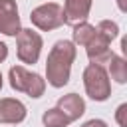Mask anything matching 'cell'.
Segmentation results:
<instances>
[{
	"label": "cell",
	"mask_w": 127,
	"mask_h": 127,
	"mask_svg": "<svg viewBox=\"0 0 127 127\" xmlns=\"http://www.w3.org/2000/svg\"><path fill=\"white\" fill-rule=\"evenodd\" d=\"M2 85H4V79H2V73H0V89H2Z\"/></svg>",
	"instance_id": "cell-19"
},
{
	"label": "cell",
	"mask_w": 127,
	"mask_h": 127,
	"mask_svg": "<svg viewBox=\"0 0 127 127\" xmlns=\"http://www.w3.org/2000/svg\"><path fill=\"white\" fill-rule=\"evenodd\" d=\"M77 48L69 40H60L48 54L46 60V79L52 87H64L69 81L71 64L75 62Z\"/></svg>",
	"instance_id": "cell-1"
},
{
	"label": "cell",
	"mask_w": 127,
	"mask_h": 127,
	"mask_svg": "<svg viewBox=\"0 0 127 127\" xmlns=\"http://www.w3.org/2000/svg\"><path fill=\"white\" fill-rule=\"evenodd\" d=\"M42 123H44L46 127H67L71 121H69L58 107H52V109L44 111V115H42Z\"/></svg>",
	"instance_id": "cell-13"
},
{
	"label": "cell",
	"mask_w": 127,
	"mask_h": 127,
	"mask_svg": "<svg viewBox=\"0 0 127 127\" xmlns=\"http://www.w3.org/2000/svg\"><path fill=\"white\" fill-rule=\"evenodd\" d=\"M6 58H8V46H6L4 42H0V64H2Z\"/></svg>",
	"instance_id": "cell-17"
},
{
	"label": "cell",
	"mask_w": 127,
	"mask_h": 127,
	"mask_svg": "<svg viewBox=\"0 0 127 127\" xmlns=\"http://www.w3.org/2000/svg\"><path fill=\"white\" fill-rule=\"evenodd\" d=\"M95 36V26L89 24V22H79L73 26V32H71V42L75 46H87L89 40Z\"/></svg>",
	"instance_id": "cell-12"
},
{
	"label": "cell",
	"mask_w": 127,
	"mask_h": 127,
	"mask_svg": "<svg viewBox=\"0 0 127 127\" xmlns=\"http://www.w3.org/2000/svg\"><path fill=\"white\" fill-rule=\"evenodd\" d=\"M42 46H44L42 36L38 32H34L32 28H22L16 34V48H18L16 54L22 64H36L40 58Z\"/></svg>",
	"instance_id": "cell-4"
},
{
	"label": "cell",
	"mask_w": 127,
	"mask_h": 127,
	"mask_svg": "<svg viewBox=\"0 0 127 127\" xmlns=\"http://www.w3.org/2000/svg\"><path fill=\"white\" fill-rule=\"evenodd\" d=\"M115 121L119 123V127H127V103H121L115 111Z\"/></svg>",
	"instance_id": "cell-15"
},
{
	"label": "cell",
	"mask_w": 127,
	"mask_h": 127,
	"mask_svg": "<svg viewBox=\"0 0 127 127\" xmlns=\"http://www.w3.org/2000/svg\"><path fill=\"white\" fill-rule=\"evenodd\" d=\"M95 32H97L101 38H105L107 42H113V40L119 36V26H117L115 22H111V20H101V22L95 26Z\"/></svg>",
	"instance_id": "cell-14"
},
{
	"label": "cell",
	"mask_w": 127,
	"mask_h": 127,
	"mask_svg": "<svg viewBox=\"0 0 127 127\" xmlns=\"http://www.w3.org/2000/svg\"><path fill=\"white\" fill-rule=\"evenodd\" d=\"M107 64H109L107 75H109L111 79H115L117 83H125V81H127V60H125L123 56L113 54Z\"/></svg>",
	"instance_id": "cell-11"
},
{
	"label": "cell",
	"mask_w": 127,
	"mask_h": 127,
	"mask_svg": "<svg viewBox=\"0 0 127 127\" xmlns=\"http://www.w3.org/2000/svg\"><path fill=\"white\" fill-rule=\"evenodd\" d=\"M83 87L93 101H105L111 95V81L107 69L97 64H87L83 69Z\"/></svg>",
	"instance_id": "cell-3"
},
{
	"label": "cell",
	"mask_w": 127,
	"mask_h": 127,
	"mask_svg": "<svg viewBox=\"0 0 127 127\" xmlns=\"http://www.w3.org/2000/svg\"><path fill=\"white\" fill-rule=\"evenodd\" d=\"M69 121H77L83 113H85V101L81 95L77 93H67V95H62L58 99V105H56Z\"/></svg>",
	"instance_id": "cell-10"
},
{
	"label": "cell",
	"mask_w": 127,
	"mask_h": 127,
	"mask_svg": "<svg viewBox=\"0 0 127 127\" xmlns=\"http://www.w3.org/2000/svg\"><path fill=\"white\" fill-rule=\"evenodd\" d=\"M22 30L16 0H0V34L14 36Z\"/></svg>",
	"instance_id": "cell-6"
},
{
	"label": "cell",
	"mask_w": 127,
	"mask_h": 127,
	"mask_svg": "<svg viewBox=\"0 0 127 127\" xmlns=\"http://www.w3.org/2000/svg\"><path fill=\"white\" fill-rule=\"evenodd\" d=\"M81 127H107V123H105L103 119H89V121H85Z\"/></svg>",
	"instance_id": "cell-16"
},
{
	"label": "cell",
	"mask_w": 127,
	"mask_h": 127,
	"mask_svg": "<svg viewBox=\"0 0 127 127\" xmlns=\"http://www.w3.org/2000/svg\"><path fill=\"white\" fill-rule=\"evenodd\" d=\"M8 79H10L12 89L22 91V93H26L34 99L42 97L44 91H46V79L40 73L26 69L24 65H12L10 71H8Z\"/></svg>",
	"instance_id": "cell-2"
},
{
	"label": "cell",
	"mask_w": 127,
	"mask_h": 127,
	"mask_svg": "<svg viewBox=\"0 0 127 127\" xmlns=\"http://www.w3.org/2000/svg\"><path fill=\"white\" fill-rule=\"evenodd\" d=\"M117 6L121 12H127V0H117Z\"/></svg>",
	"instance_id": "cell-18"
},
{
	"label": "cell",
	"mask_w": 127,
	"mask_h": 127,
	"mask_svg": "<svg viewBox=\"0 0 127 127\" xmlns=\"http://www.w3.org/2000/svg\"><path fill=\"white\" fill-rule=\"evenodd\" d=\"M62 10H64V24L75 26L79 22H87V16L91 12V0H65Z\"/></svg>",
	"instance_id": "cell-7"
},
{
	"label": "cell",
	"mask_w": 127,
	"mask_h": 127,
	"mask_svg": "<svg viewBox=\"0 0 127 127\" xmlns=\"http://www.w3.org/2000/svg\"><path fill=\"white\" fill-rule=\"evenodd\" d=\"M32 24L42 32H52L64 24V10L58 2H46L30 12Z\"/></svg>",
	"instance_id": "cell-5"
},
{
	"label": "cell",
	"mask_w": 127,
	"mask_h": 127,
	"mask_svg": "<svg viewBox=\"0 0 127 127\" xmlns=\"http://www.w3.org/2000/svg\"><path fill=\"white\" fill-rule=\"evenodd\" d=\"M26 113V105L20 99L0 97V123H22Z\"/></svg>",
	"instance_id": "cell-8"
},
{
	"label": "cell",
	"mask_w": 127,
	"mask_h": 127,
	"mask_svg": "<svg viewBox=\"0 0 127 127\" xmlns=\"http://www.w3.org/2000/svg\"><path fill=\"white\" fill-rule=\"evenodd\" d=\"M111 42H107L105 38H101L97 32L95 36L89 40V44L85 46V52H87V58H89V64H97V65H103L109 62V58L113 56L111 52Z\"/></svg>",
	"instance_id": "cell-9"
}]
</instances>
